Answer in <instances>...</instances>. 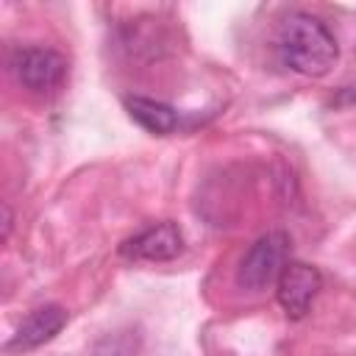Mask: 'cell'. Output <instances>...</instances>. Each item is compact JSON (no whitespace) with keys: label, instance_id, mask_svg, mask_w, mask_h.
<instances>
[{"label":"cell","instance_id":"4","mask_svg":"<svg viewBox=\"0 0 356 356\" xmlns=\"http://www.w3.org/2000/svg\"><path fill=\"white\" fill-rule=\"evenodd\" d=\"M181 250H184V234L170 220L153 222L120 245V253L131 261H170Z\"/></svg>","mask_w":356,"mask_h":356},{"label":"cell","instance_id":"7","mask_svg":"<svg viewBox=\"0 0 356 356\" xmlns=\"http://www.w3.org/2000/svg\"><path fill=\"white\" fill-rule=\"evenodd\" d=\"M122 103H125L128 117H131L139 128H145V131H150V134H156V136L172 134V131L178 128V111H175L172 106L161 103V100L142 97V95H128Z\"/></svg>","mask_w":356,"mask_h":356},{"label":"cell","instance_id":"2","mask_svg":"<svg viewBox=\"0 0 356 356\" xmlns=\"http://www.w3.org/2000/svg\"><path fill=\"white\" fill-rule=\"evenodd\" d=\"M286 256H289V236L284 231H270L259 236L236 267V284L253 292L270 286L273 281L281 278L286 267Z\"/></svg>","mask_w":356,"mask_h":356},{"label":"cell","instance_id":"5","mask_svg":"<svg viewBox=\"0 0 356 356\" xmlns=\"http://www.w3.org/2000/svg\"><path fill=\"white\" fill-rule=\"evenodd\" d=\"M323 286V278H320V270L312 267V264H303V261H289L278 278V303L281 309L286 312V317L298 320L309 312V306L314 303L317 292Z\"/></svg>","mask_w":356,"mask_h":356},{"label":"cell","instance_id":"8","mask_svg":"<svg viewBox=\"0 0 356 356\" xmlns=\"http://www.w3.org/2000/svg\"><path fill=\"white\" fill-rule=\"evenodd\" d=\"M8 231H11V209L3 203V239H8Z\"/></svg>","mask_w":356,"mask_h":356},{"label":"cell","instance_id":"1","mask_svg":"<svg viewBox=\"0 0 356 356\" xmlns=\"http://www.w3.org/2000/svg\"><path fill=\"white\" fill-rule=\"evenodd\" d=\"M278 53L289 70L320 78L337 61V42L317 17L292 11L278 28Z\"/></svg>","mask_w":356,"mask_h":356},{"label":"cell","instance_id":"6","mask_svg":"<svg viewBox=\"0 0 356 356\" xmlns=\"http://www.w3.org/2000/svg\"><path fill=\"white\" fill-rule=\"evenodd\" d=\"M67 317H70L67 309L58 306V303H47V306L33 309L19 323V328L14 331V337L6 342V353H25V350H33V348L50 342L67 325Z\"/></svg>","mask_w":356,"mask_h":356},{"label":"cell","instance_id":"3","mask_svg":"<svg viewBox=\"0 0 356 356\" xmlns=\"http://www.w3.org/2000/svg\"><path fill=\"white\" fill-rule=\"evenodd\" d=\"M11 72L31 92H50L64 81L67 61L50 47H19L11 56Z\"/></svg>","mask_w":356,"mask_h":356}]
</instances>
